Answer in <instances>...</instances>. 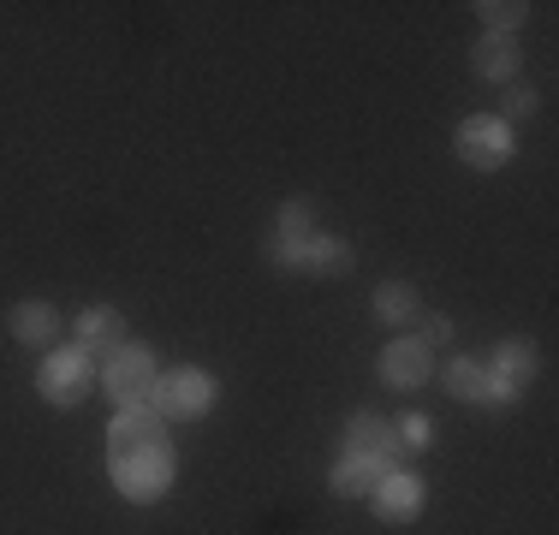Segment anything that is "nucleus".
Segmentation results:
<instances>
[{
	"instance_id": "6ab92c4d",
	"label": "nucleus",
	"mask_w": 559,
	"mask_h": 535,
	"mask_svg": "<svg viewBox=\"0 0 559 535\" xmlns=\"http://www.w3.org/2000/svg\"><path fill=\"white\" fill-rule=\"evenodd\" d=\"M310 233H316L310 203H304V197H292V203L280 209V238H310Z\"/></svg>"
},
{
	"instance_id": "dca6fc26",
	"label": "nucleus",
	"mask_w": 559,
	"mask_h": 535,
	"mask_svg": "<svg viewBox=\"0 0 559 535\" xmlns=\"http://www.w3.org/2000/svg\"><path fill=\"white\" fill-rule=\"evenodd\" d=\"M512 72H518V43L488 31L483 43H476V78H512Z\"/></svg>"
},
{
	"instance_id": "4468645a",
	"label": "nucleus",
	"mask_w": 559,
	"mask_h": 535,
	"mask_svg": "<svg viewBox=\"0 0 559 535\" xmlns=\"http://www.w3.org/2000/svg\"><path fill=\"white\" fill-rule=\"evenodd\" d=\"M393 464H381V459H369V452H340V464H334V494H345V500H357V494H369L381 476H388Z\"/></svg>"
},
{
	"instance_id": "f8f14e48",
	"label": "nucleus",
	"mask_w": 559,
	"mask_h": 535,
	"mask_svg": "<svg viewBox=\"0 0 559 535\" xmlns=\"http://www.w3.org/2000/svg\"><path fill=\"white\" fill-rule=\"evenodd\" d=\"M7 328H12V340H19V345H55L60 340V310H55V304H43V298L12 304Z\"/></svg>"
},
{
	"instance_id": "9b49d317",
	"label": "nucleus",
	"mask_w": 559,
	"mask_h": 535,
	"mask_svg": "<svg viewBox=\"0 0 559 535\" xmlns=\"http://www.w3.org/2000/svg\"><path fill=\"white\" fill-rule=\"evenodd\" d=\"M483 369L495 374L506 393H524V387L536 381V345H530V340H500V352L488 357Z\"/></svg>"
},
{
	"instance_id": "1a4fd4ad",
	"label": "nucleus",
	"mask_w": 559,
	"mask_h": 535,
	"mask_svg": "<svg viewBox=\"0 0 559 535\" xmlns=\"http://www.w3.org/2000/svg\"><path fill=\"white\" fill-rule=\"evenodd\" d=\"M345 452H369V459H381V464H399V435H393V423H381L376 411H357L352 423H345Z\"/></svg>"
},
{
	"instance_id": "20e7f679",
	"label": "nucleus",
	"mask_w": 559,
	"mask_h": 535,
	"mask_svg": "<svg viewBox=\"0 0 559 535\" xmlns=\"http://www.w3.org/2000/svg\"><path fill=\"white\" fill-rule=\"evenodd\" d=\"M96 357L84 352V345H60V352L43 357V369H36V387H43L48 405H78V399L96 387Z\"/></svg>"
},
{
	"instance_id": "412c9836",
	"label": "nucleus",
	"mask_w": 559,
	"mask_h": 535,
	"mask_svg": "<svg viewBox=\"0 0 559 535\" xmlns=\"http://www.w3.org/2000/svg\"><path fill=\"white\" fill-rule=\"evenodd\" d=\"M417 340H423V345H429V352H435V345H447V340H452V321H447V316H423Z\"/></svg>"
},
{
	"instance_id": "2eb2a0df",
	"label": "nucleus",
	"mask_w": 559,
	"mask_h": 535,
	"mask_svg": "<svg viewBox=\"0 0 559 535\" xmlns=\"http://www.w3.org/2000/svg\"><path fill=\"white\" fill-rule=\"evenodd\" d=\"M376 316L388 321V328H411V321H417V286H411V280H381Z\"/></svg>"
},
{
	"instance_id": "7ed1b4c3",
	"label": "nucleus",
	"mask_w": 559,
	"mask_h": 535,
	"mask_svg": "<svg viewBox=\"0 0 559 535\" xmlns=\"http://www.w3.org/2000/svg\"><path fill=\"white\" fill-rule=\"evenodd\" d=\"M150 411H155L162 423L209 417V411H215V374H209V369H167L162 381H155Z\"/></svg>"
},
{
	"instance_id": "39448f33",
	"label": "nucleus",
	"mask_w": 559,
	"mask_h": 535,
	"mask_svg": "<svg viewBox=\"0 0 559 535\" xmlns=\"http://www.w3.org/2000/svg\"><path fill=\"white\" fill-rule=\"evenodd\" d=\"M452 143H459V160L476 167V173H495V167L512 160V126H506L500 114H471Z\"/></svg>"
},
{
	"instance_id": "f257e3e1",
	"label": "nucleus",
	"mask_w": 559,
	"mask_h": 535,
	"mask_svg": "<svg viewBox=\"0 0 559 535\" xmlns=\"http://www.w3.org/2000/svg\"><path fill=\"white\" fill-rule=\"evenodd\" d=\"M108 471L131 506H155L173 488V440L155 411H119L108 423Z\"/></svg>"
},
{
	"instance_id": "f03ea898",
	"label": "nucleus",
	"mask_w": 559,
	"mask_h": 535,
	"mask_svg": "<svg viewBox=\"0 0 559 535\" xmlns=\"http://www.w3.org/2000/svg\"><path fill=\"white\" fill-rule=\"evenodd\" d=\"M155 381H162V369H155L150 345H131V340H126V345L108 357V364H102V393H108L119 411H150Z\"/></svg>"
},
{
	"instance_id": "aec40b11",
	"label": "nucleus",
	"mask_w": 559,
	"mask_h": 535,
	"mask_svg": "<svg viewBox=\"0 0 559 535\" xmlns=\"http://www.w3.org/2000/svg\"><path fill=\"white\" fill-rule=\"evenodd\" d=\"M500 107H506V114H500L506 126H512V119H530V114H536V90H530V84H512Z\"/></svg>"
},
{
	"instance_id": "0eeeda50",
	"label": "nucleus",
	"mask_w": 559,
	"mask_h": 535,
	"mask_svg": "<svg viewBox=\"0 0 559 535\" xmlns=\"http://www.w3.org/2000/svg\"><path fill=\"white\" fill-rule=\"evenodd\" d=\"M441 381H447L452 399H464V405H512V399H518V393H506V387L476 364V357H452V364L441 369Z\"/></svg>"
},
{
	"instance_id": "9d476101",
	"label": "nucleus",
	"mask_w": 559,
	"mask_h": 535,
	"mask_svg": "<svg viewBox=\"0 0 559 535\" xmlns=\"http://www.w3.org/2000/svg\"><path fill=\"white\" fill-rule=\"evenodd\" d=\"M78 345L96 357V369L108 364L119 345H126V321H119V310H96V304H90V310L78 316Z\"/></svg>"
},
{
	"instance_id": "6e6552de",
	"label": "nucleus",
	"mask_w": 559,
	"mask_h": 535,
	"mask_svg": "<svg viewBox=\"0 0 559 535\" xmlns=\"http://www.w3.org/2000/svg\"><path fill=\"white\" fill-rule=\"evenodd\" d=\"M369 500H376V518H388V524H411V518L423 512V482L393 464V471L369 488Z\"/></svg>"
},
{
	"instance_id": "ddd939ff",
	"label": "nucleus",
	"mask_w": 559,
	"mask_h": 535,
	"mask_svg": "<svg viewBox=\"0 0 559 535\" xmlns=\"http://www.w3.org/2000/svg\"><path fill=\"white\" fill-rule=\"evenodd\" d=\"M352 262H357V250L345 245V238H328V233H310L304 238V250H298V268L304 274H352Z\"/></svg>"
},
{
	"instance_id": "f3484780",
	"label": "nucleus",
	"mask_w": 559,
	"mask_h": 535,
	"mask_svg": "<svg viewBox=\"0 0 559 535\" xmlns=\"http://www.w3.org/2000/svg\"><path fill=\"white\" fill-rule=\"evenodd\" d=\"M476 12L488 19V31H495V36H512L518 24H524V12H530V7H518V0H483Z\"/></svg>"
},
{
	"instance_id": "423d86ee",
	"label": "nucleus",
	"mask_w": 559,
	"mask_h": 535,
	"mask_svg": "<svg viewBox=\"0 0 559 535\" xmlns=\"http://www.w3.org/2000/svg\"><path fill=\"white\" fill-rule=\"evenodd\" d=\"M435 374V352L411 333V340H393V345H381V381L399 387V393H411V387H423Z\"/></svg>"
},
{
	"instance_id": "a211bd4d",
	"label": "nucleus",
	"mask_w": 559,
	"mask_h": 535,
	"mask_svg": "<svg viewBox=\"0 0 559 535\" xmlns=\"http://www.w3.org/2000/svg\"><path fill=\"white\" fill-rule=\"evenodd\" d=\"M393 435H399V447H405V452H423V447H435V423L423 417V411H411V417H399V423H393Z\"/></svg>"
}]
</instances>
